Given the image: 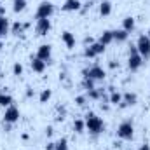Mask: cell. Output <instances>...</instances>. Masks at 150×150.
Wrapping results in <instances>:
<instances>
[{"mask_svg":"<svg viewBox=\"0 0 150 150\" xmlns=\"http://www.w3.org/2000/svg\"><path fill=\"white\" fill-rule=\"evenodd\" d=\"M108 67H110L112 70H115V68H119V61H115V59H110V63H108Z\"/></svg>","mask_w":150,"mask_h":150,"instance_id":"32","label":"cell"},{"mask_svg":"<svg viewBox=\"0 0 150 150\" xmlns=\"http://www.w3.org/2000/svg\"><path fill=\"white\" fill-rule=\"evenodd\" d=\"M82 75H84V77L93 79L94 82H103V80H105V77H107V72H105V68H103V67H100V65H93V67H89V68L82 70Z\"/></svg>","mask_w":150,"mask_h":150,"instance_id":"4","label":"cell"},{"mask_svg":"<svg viewBox=\"0 0 150 150\" xmlns=\"http://www.w3.org/2000/svg\"><path fill=\"white\" fill-rule=\"evenodd\" d=\"M19 117H21L19 108H18L16 105H11V107H7V108H5L2 120H4V124H16V122L19 120Z\"/></svg>","mask_w":150,"mask_h":150,"instance_id":"6","label":"cell"},{"mask_svg":"<svg viewBox=\"0 0 150 150\" xmlns=\"http://www.w3.org/2000/svg\"><path fill=\"white\" fill-rule=\"evenodd\" d=\"M138 103V96L136 93H131V91H126L122 93V101H120V108H126V107H134Z\"/></svg>","mask_w":150,"mask_h":150,"instance_id":"9","label":"cell"},{"mask_svg":"<svg viewBox=\"0 0 150 150\" xmlns=\"http://www.w3.org/2000/svg\"><path fill=\"white\" fill-rule=\"evenodd\" d=\"M103 96H105V89H98V87H94V89L87 91V98H89V100H100V101H101Z\"/></svg>","mask_w":150,"mask_h":150,"instance_id":"20","label":"cell"},{"mask_svg":"<svg viewBox=\"0 0 150 150\" xmlns=\"http://www.w3.org/2000/svg\"><path fill=\"white\" fill-rule=\"evenodd\" d=\"M0 16H5V9H4V5H0Z\"/></svg>","mask_w":150,"mask_h":150,"instance_id":"37","label":"cell"},{"mask_svg":"<svg viewBox=\"0 0 150 150\" xmlns=\"http://www.w3.org/2000/svg\"><path fill=\"white\" fill-rule=\"evenodd\" d=\"M26 96H28V98H32V96H33V89H32V87H28V89H26Z\"/></svg>","mask_w":150,"mask_h":150,"instance_id":"36","label":"cell"},{"mask_svg":"<svg viewBox=\"0 0 150 150\" xmlns=\"http://www.w3.org/2000/svg\"><path fill=\"white\" fill-rule=\"evenodd\" d=\"M108 91H110V96H108L110 105H120V101H122V93L115 91L113 87H108Z\"/></svg>","mask_w":150,"mask_h":150,"instance_id":"15","label":"cell"},{"mask_svg":"<svg viewBox=\"0 0 150 150\" xmlns=\"http://www.w3.org/2000/svg\"><path fill=\"white\" fill-rule=\"evenodd\" d=\"M147 37H149V38H150V30H149V32H147Z\"/></svg>","mask_w":150,"mask_h":150,"instance_id":"38","label":"cell"},{"mask_svg":"<svg viewBox=\"0 0 150 150\" xmlns=\"http://www.w3.org/2000/svg\"><path fill=\"white\" fill-rule=\"evenodd\" d=\"M86 101H87V96H77L75 98V105H79V107H84Z\"/></svg>","mask_w":150,"mask_h":150,"instance_id":"30","label":"cell"},{"mask_svg":"<svg viewBox=\"0 0 150 150\" xmlns=\"http://www.w3.org/2000/svg\"><path fill=\"white\" fill-rule=\"evenodd\" d=\"M127 150H133V149H127Z\"/></svg>","mask_w":150,"mask_h":150,"instance_id":"39","label":"cell"},{"mask_svg":"<svg viewBox=\"0 0 150 150\" xmlns=\"http://www.w3.org/2000/svg\"><path fill=\"white\" fill-rule=\"evenodd\" d=\"M61 40H63V44H65L68 49H75V35L72 32H68V30L61 32Z\"/></svg>","mask_w":150,"mask_h":150,"instance_id":"13","label":"cell"},{"mask_svg":"<svg viewBox=\"0 0 150 150\" xmlns=\"http://www.w3.org/2000/svg\"><path fill=\"white\" fill-rule=\"evenodd\" d=\"M86 131H89V134L93 136H100L105 131V122L101 117H98L94 112H87L86 113Z\"/></svg>","mask_w":150,"mask_h":150,"instance_id":"1","label":"cell"},{"mask_svg":"<svg viewBox=\"0 0 150 150\" xmlns=\"http://www.w3.org/2000/svg\"><path fill=\"white\" fill-rule=\"evenodd\" d=\"M51 28H52L51 19H37V23H35V32L38 37H45L51 32Z\"/></svg>","mask_w":150,"mask_h":150,"instance_id":"7","label":"cell"},{"mask_svg":"<svg viewBox=\"0 0 150 150\" xmlns=\"http://www.w3.org/2000/svg\"><path fill=\"white\" fill-rule=\"evenodd\" d=\"M52 133H54L52 126H47V127H45V134H47V136H52Z\"/></svg>","mask_w":150,"mask_h":150,"instance_id":"33","label":"cell"},{"mask_svg":"<svg viewBox=\"0 0 150 150\" xmlns=\"http://www.w3.org/2000/svg\"><path fill=\"white\" fill-rule=\"evenodd\" d=\"M84 131H86V120L84 119H75L74 120V133L82 134Z\"/></svg>","mask_w":150,"mask_h":150,"instance_id":"23","label":"cell"},{"mask_svg":"<svg viewBox=\"0 0 150 150\" xmlns=\"http://www.w3.org/2000/svg\"><path fill=\"white\" fill-rule=\"evenodd\" d=\"M136 49H138L140 56L143 58V61L145 59H150V38L147 37V33H143V35L138 37V40H136Z\"/></svg>","mask_w":150,"mask_h":150,"instance_id":"5","label":"cell"},{"mask_svg":"<svg viewBox=\"0 0 150 150\" xmlns=\"http://www.w3.org/2000/svg\"><path fill=\"white\" fill-rule=\"evenodd\" d=\"M138 150H150V145L149 143H142V145L138 147Z\"/></svg>","mask_w":150,"mask_h":150,"instance_id":"35","label":"cell"},{"mask_svg":"<svg viewBox=\"0 0 150 150\" xmlns=\"http://www.w3.org/2000/svg\"><path fill=\"white\" fill-rule=\"evenodd\" d=\"M94 42H96V40H94L93 37H86V38H84V45H86V47H87V45H91V44H94Z\"/></svg>","mask_w":150,"mask_h":150,"instance_id":"31","label":"cell"},{"mask_svg":"<svg viewBox=\"0 0 150 150\" xmlns=\"http://www.w3.org/2000/svg\"><path fill=\"white\" fill-rule=\"evenodd\" d=\"M11 105H14V98H12L9 93H5V89H2V91H0V107L7 108V107H11Z\"/></svg>","mask_w":150,"mask_h":150,"instance_id":"14","label":"cell"},{"mask_svg":"<svg viewBox=\"0 0 150 150\" xmlns=\"http://www.w3.org/2000/svg\"><path fill=\"white\" fill-rule=\"evenodd\" d=\"M98 42H101L103 45H110L113 42V32L112 30H103L101 32V35H100V40Z\"/></svg>","mask_w":150,"mask_h":150,"instance_id":"16","label":"cell"},{"mask_svg":"<svg viewBox=\"0 0 150 150\" xmlns=\"http://www.w3.org/2000/svg\"><path fill=\"white\" fill-rule=\"evenodd\" d=\"M54 149H56V143H52V142H49L45 145V150H54Z\"/></svg>","mask_w":150,"mask_h":150,"instance_id":"34","label":"cell"},{"mask_svg":"<svg viewBox=\"0 0 150 150\" xmlns=\"http://www.w3.org/2000/svg\"><path fill=\"white\" fill-rule=\"evenodd\" d=\"M51 56H52V45L51 44H40L37 49V58L42 61H51Z\"/></svg>","mask_w":150,"mask_h":150,"instance_id":"8","label":"cell"},{"mask_svg":"<svg viewBox=\"0 0 150 150\" xmlns=\"http://www.w3.org/2000/svg\"><path fill=\"white\" fill-rule=\"evenodd\" d=\"M80 5H82L80 0H65L61 11H65V12H75V11H80Z\"/></svg>","mask_w":150,"mask_h":150,"instance_id":"11","label":"cell"},{"mask_svg":"<svg viewBox=\"0 0 150 150\" xmlns=\"http://www.w3.org/2000/svg\"><path fill=\"white\" fill-rule=\"evenodd\" d=\"M82 87H84L86 91L94 89V80H93V79H89V77H84V80H82Z\"/></svg>","mask_w":150,"mask_h":150,"instance_id":"27","label":"cell"},{"mask_svg":"<svg viewBox=\"0 0 150 150\" xmlns=\"http://www.w3.org/2000/svg\"><path fill=\"white\" fill-rule=\"evenodd\" d=\"M52 14H54V4L49 0H44L38 4L37 11H35V19H49Z\"/></svg>","mask_w":150,"mask_h":150,"instance_id":"3","label":"cell"},{"mask_svg":"<svg viewBox=\"0 0 150 150\" xmlns=\"http://www.w3.org/2000/svg\"><path fill=\"white\" fill-rule=\"evenodd\" d=\"M26 26H28V25H23V23L16 21V23L11 26V33H12V35H19V33H23V30H25Z\"/></svg>","mask_w":150,"mask_h":150,"instance_id":"25","label":"cell"},{"mask_svg":"<svg viewBox=\"0 0 150 150\" xmlns=\"http://www.w3.org/2000/svg\"><path fill=\"white\" fill-rule=\"evenodd\" d=\"M142 65H143V58L138 52L136 54H129V58H127V68L131 72H138L142 68Z\"/></svg>","mask_w":150,"mask_h":150,"instance_id":"10","label":"cell"},{"mask_svg":"<svg viewBox=\"0 0 150 150\" xmlns=\"http://www.w3.org/2000/svg\"><path fill=\"white\" fill-rule=\"evenodd\" d=\"M134 18L133 16H126L124 19H122V30H126L127 33H131L133 30H134Z\"/></svg>","mask_w":150,"mask_h":150,"instance_id":"18","label":"cell"},{"mask_svg":"<svg viewBox=\"0 0 150 150\" xmlns=\"http://www.w3.org/2000/svg\"><path fill=\"white\" fill-rule=\"evenodd\" d=\"M12 74L16 75V77L23 75V65H21V63H14V65H12Z\"/></svg>","mask_w":150,"mask_h":150,"instance_id":"29","label":"cell"},{"mask_svg":"<svg viewBox=\"0 0 150 150\" xmlns=\"http://www.w3.org/2000/svg\"><path fill=\"white\" fill-rule=\"evenodd\" d=\"M87 47L93 51V54H94V56L103 54V52H105V49H107V45H103L101 42H94V44H91V45H87Z\"/></svg>","mask_w":150,"mask_h":150,"instance_id":"21","label":"cell"},{"mask_svg":"<svg viewBox=\"0 0 150 150\" xmlns=\"http://www.w3.org/2000/svg\"><path fill=\"white\" fill-rule=\"evenodd\" d=\"M110 12H112V2L103 0V2L100 4V14H101V16H110Z\"/></svg>","mask_w":150,"mask_h":150,"instance_id":"22","label":"cell"},{"mask_svg":"<svg viewBox=\"0 0 150 150\" xmlns=\"http://www.w3.org/2000/svg\"><path fill=\"white\" fill-rule=\"evenodd\" d=\"M51 96H52V91H51V89H42V93H40V96H38V101H40V103H47V101L51 100Z\"/></svg>","mask_w":150,"mask_h":150,"instance_id":"26","label":"cell"},{"mask_svg":"<svg viewBox=\"0 0 150 150\" xmlns=\"http://www.w3.org/2000/svg\"><path fill=\"white\" fill-rule=\"evenodd\" d=\"M134 136V126H133V120L131 119H126L119 124L117 127V138L119 140H133Z\"/></svg>","mask_w":150,"mask_h":150,"instance_id":"2","label":"cell"},{"mask_svg":"<svg viewBox=\"0 0 150 150\" xmlns=\"http://www.w3.org/2000/svg\"><path fill=\"white\" fill-rule=\"evenodd\" d=\"M113 32V42H119V44H122V42H126L127 38H129V33L126 32V30H112Z\"/></svg>","mask_w":150,"mask_h":150,"instance_id":"17","label":"cell"},{"mask_svg":"<svg viewBox=\"0 0 150 150\" xmlns=\"http://www.w3.org/2000/svg\"><path fill=\"white\" fill-rule=\"evenodd\" d=\"M107 150H110V149H107Z\"/></svg>","mask_w":150,"mask_h":150,"instance_id":"40","label":"cell"},{"mask_svg":"<svg viewBox=\"0 0 150 150\" xmlns=\"http://www.w3.org/2000/svg\"><path fill=\"white\" fill-rule=\"evenodd\" d=\"M26 7V0H12V11L18 14V12H23Z\"/></svg>","mask_w":150,"mask_h":150,"instance_id":"24","label":"cell"},{"mask_svg":"<svg viewBox=\"0 0 150 150\" xmlns=\"http://www.w3.org/2000/svg\"><path fill=\"white\" fill-rule=\"evenodd\" d=\"M11 30V25H9V19L5 16H0V38H4Z\"/></svg>","mask_w":150,"mask_h":150,"instance_id":"19","label":"cell"},{"mask_svg":"<svg viewBox=\"0 0 150 150\" xmlns=\"http://www.w3.org/2000/svg\"><path fill=\"white\" fill-rule=\"evenodd\" d=\"M45 61H42V59H38L37 56L35 58H32V61H30V67H32V70L35 72V74H44L45 72Z\"/></svg>","mask_w":150,"mask_h":150,"instance_id":"12","label":"cell"},{"mask_svg":"<svg viewBox=\"0 0 150 150\" xmlns=\"http://www.w3.org/2000/svg\"><path fill=\"white\" fill-rule=\"evenodd\" d=\"M54 150H68V140L67 138H61L56 142V149Z\"/></svg>","mask_w":150,"mask_h":150,"instance_id":"28","label":"cell"}]
</instances>
